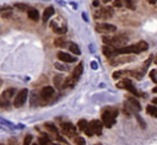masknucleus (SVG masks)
I'll use <instances>...</instances> for the list:
<instances>
[{"label": "nucleus", "mask_w": 157, "mask_h": 145, "mask_svg": "<svg viewBox=\"0 0 157 145\" xmlns=\"http://www.w3.org/2000/svg\"><path fill=\"white\" fill-rule=\"evenodd\" d=\"M148 49V44L145 41H140L136 44L132 45H126V47H121V48H114L113 50V57L117 55H124V54H140L145 50Z\"/></svg>", "instance_id": "obj_1"}, {"label": "nucleus", "mask_w": 157, "mask_h": 145, "mask_svg": "<svg viewBox=\"0 0 157 145\" xmlns=\"http://www.w3.org/2000/svg\"><path fill=\"white\" fill-rule=\"evenodd\" d=\"M102 41L108 45L120 47V45H124L128 42V38L123 34H115V36H103Z\"/></svg>", "instance_id": "obj_3"}, {"label": "nucleus", "mask_w": 157, "mask_h": 145, "mask_svg": "<svg viewBox=\"0 0 157 145\" xmlns=\"http://www.w3.org/2000/svg\"><path fill=\"white\" fill-rule=\"evenodd\" d=\"M71 6H72V7H74V9H77V4H75V2H74V1H72V2H71Z\"/></svg>", "instance_id": "obj_42"}, {"label": "nucleus", "mask_w": 157, "mask_h": 145, "mask_svg": "<svg viewBox=\"0 0 157 145\" xmlns=\"http://www.w3.org/2000/svg\"><path fill=\"white\" fill-rule=\"evenodd\" d=\"M38 93L37 92H31V106L33 107V106H37L38 104Z\"/></svg>", "instance_id": "obj_22"}, {"label": "nucleus", "mask_w": 157, "mask_h": 145, "mask_svg": "<svg viewBox=\"0 0 157 145\" xmlns=\"http://www.w3.org/2000/svg\"><path fill=\"white\" fill-rule=\"evenodd\" d=\"M135 116H136V118H137V120H139V123H140V125H141L142 128H145V127H146V124H145V122H144V119H142V118H141V117H140V116H139L137 113H136Z\"/></svg>", "instance_id": "obj_33"}, {"label": "nucleus", "mask_w": 157, "mask_h": 145, "mask_svg": "<svg viewBox=\"0 0 157 145\" xmlns=\"http://www.w3.org/2000/svg\"><path fill=\"white\" fill-rule=\"evenodd\" d=\"M113 6H115V7H121V6H123V2H121L120 0H115V1H113Z\"/></svg>", "instance_id": "obj_35"}, {"label": "nucleus", "mask_w": 157, "mask_h": 145, "mask_svg": "<svg viewBox=\"0 0 157 145\" xmlns=\"http://www.w3.org/2000/svg\"><path fill=\"white\" fill-rule=\"evenodd\" d=\"M50 27H52V29H53L55 33H59V34H64V33L66 32V27H58V25H56L54 21L50 22Z\"/></svg>", "instance_id": "obj_14"}, {"label": "nucleus", "mask_w": 157, "mask_h": 145, "mask_svg": "<svg viewBox=\"0 0 157 145\" xmlns=\"http://www.w3.org/2000/svg\"><path fill=\"white\" fill-rule=\"evenodd\" d=\"M126 74H129V71H128V70L115 71V72H113V79H119V77H121V76H124V75H126Z\"/></svg>", "instance_id": "obj_25"}, {"label": "nucleus", "mask_w": 157, "mask_h": 145, "mask_svg": "<svg viewBox=\"0 0 157 145\" xmlns=\"http://www.w3.org/2000/svg\"><path fill=\"white\" fill-rule=\"evenodd\" d=\"M114 14V10L112 6H105V7H102L99 11H96L94 12V18H109L112 17Z\"/></svg>", "instance_id": "obj_7"}, {"label": "nucleus", "mask_w": 157, "mask_h": 145, "mask_svg": "<svg viewBox=\"0 0 157 145\" xmlns=\"http://www.w3.org/2000/svg\"><path fill=\"white\" fill-rule=\"evenodd\" d=\"M27 16H28L32 21H38V20H39V12H38L36 9H33V7H29V9L27 10Z\"/></svg>", "instance_id": "obj_13"}, {"label": "nucleus", "mask_w": 157, "mask_h": 145, "mask_svg": "<svg viewBox=\"0 0 157 145\" xmlns=\"http://www.w3.org/2000/svg\"><path fill=\"white\" fill-rule=\"evenodd\" d=\"M54 66H55L56 69L61 70V71H64V70H67V68H66V66H64V65H61V64H59V63H55V64H54Z\"/></svg>", "instance_id": "obj_32"}, {"label": "nucleus", "mask_w": 157, "mask_h": 145, "mask_svg": "<svg viewBox=\"0 0 157 145\" xmlns=\"http://www.w3.org/2000/svg\"><path fill=\"white\" fill-rule=\"evenodd\" d=\"M13 6H15L16 9L21 10V11H27V10L29 9L28 5H26L25 2H16V4H13Z\"/></svg>", "instance_id": "obj_23"}, {"label": "nucleus", "mask_w": 157, "mask_h": 145, "mask_svg": "<svg viewBox=\"0 0 157 145\" xmlns=\"http://www.w3.org/2000/svg\"><path fill=\"white\" fill-rule=\"evenodd\" d=\"M125 6L130 10H135V4H134V0H125Z\"/></svg>", "instance_id": "obj_28"}, {"label": "nucleus", "mask_w": 157, "mask_h": 145, "mask_svg": "<svg viewBox=\"0 0 157 145\" xmlns=\"http://www.w3.org/2000/svg\"><path fill=\"white\" fill-rule=\"evenodd\" d=\"M152 92H153V93H157V86H156V87H153V88H152Z\"/></svg>", "instance_id": "obj_45"}, {"label": "nucleus", "mask_w": 157, "mask_h": 145, "mask_svg": "<svg viewBox=\"0 0 157 145\" xmlns=\"http://www.w3.org/2000/svg\"><path fill=\"white\" fill-rule=\"evenodd\" d=\"M44 127H45V129L47 130H49L50 133H53V134H55V135H58L59 133H58V130H56V127L53 124V123H45L44 124Z\"/></svg>", "instance_id": "obj_19"}, {"label": "nucleus", "mask_w": 157, "mask_h": 145, "mask_svg": "<svg viewBox=\"0 0 157 145\" xmlns=\"http://www.w3.org/2000/svg\"><path fill=\"white\" fill-rule=\"evenodd\" d=\"M53 15H54V7H53V6H48L47 9H44V12H43V17H42V20H43V23L48 22V21H49V18H50Z\"/></svg>", "instance_id": "obj_12"}, {"label": "nucleus", "mask_w": 157, "mask_h": 145, "mask_svg": "<svg viewBox=\"0 0 157 145\" xmlns=\"http://www.w3.org/2000/svg\"><path fill=\"white\" fill-rule=\"evenodd\" d=\"M31 140H32V135H27L26 138H25V140H23V144H31Z\"/></svg>", "instance_id": "obj_37"}, {"label": "nucleus", "mask_w": 157, "mask_h": 145, "mask_svg": "<svg viewBox=\"0 0 157 145\" xmlns=\"http://www.w3.org/2000/svg\"><path fill=\"white\" fill-rule=\"evenodd\" d=\"M69 50H70V52H72L75 55H80V54H81V50H80L78 45H77V44H75V43H71V44L69 45Z\"/></svg>", "instance_id": "obj_18"}, {"label": "nucleus", "mask_w": 157, "mask_h": 145, "mask_svg": "<svg viewBox=\"0 0 157 145\" xmlns=\"http://www.w3.org/2000/svg\"><path fill=\"white\" fill-rule=\"evenodd\" d=\"M108 1H110V0H103V2H108Z\"/></svg>", "instance_id": "obj_48"}, {"label": "nucleus", "mask_w": 157, "mask_h": 145, "mask_svg": "<svg viewBox=\"0 0 157 145\" xmlns=\"http://www.w3.org/2000/svg\"><path fill=\"white\" fill-rule=\"evenodd\" d=\"M83 131H85V133H86V135H88V136H92V135L94 134V133H93V130H92V128L90 127V124L86 127V129H85Z\"/></svg>", "instance_id": "obj_31"}, {"label": "nucleus", "mask_w": 157, "mask_h": 145, "mask_svg": "<svg viewBox=\"0 0 157 145\" xmlns=\"http://www.w3.org/2000/svg\"><path fill=\"white\" fill-rule=\"evenodd\" d=\"M146 109H147V113H148L151 117H153V118H157V107H156V106L148 104V106L146 107Z\"/></svg>", "instance_id": "obj_17"}, {"label": "nucleus", "mask_w": 157, "mask_h": 145, "mask_svg": "<svg viewBox=\"0 0 157 145\" xmlns=\"http://www.w3.org/2000/svg\"><path fill=\"white\" fill-rule=\"evenodd\" d=\"M40 97H42V100H44V101H48V100H50L53 96H54V88L53 87H50V86H45V87H43L42 90H40Z\"/></svg>", "instance_id": "obj_10"}, {"label": "nucleus", "mask_w": 157, "mask_h": 145, "mask_svg": "<svg viewBox=\"0 0 157 145\" xmlns=\"http://www.w3.org/2000/svg\"><path fill=\"white\" fill-rule=\"evenodd\" d=\"M155 64H156V65H157V57H156V58H155Z\"/></svg>", "instance_id": "obj_47"}, {"label": "nucleus", "mask_w": 157, "mask_h": 145, "mask_svg": "<svg viewBox=\"0 0 157 145\" xmlns=\"http://www.w3.org/2000/svg\"><path fill=\"white\" fill-rule=\"evenodd\" d=\"M88 125V123H87V120L86 119H80L78 120V123H77V128L81 130V131H83L85 129H86V127Z\"/></svg>", "instance_id": "obj_24"}, {"label": "nucleus", "mask_w": 157, "mask_h": 145, "mask_svg": "<svg viewBox=\"0 0 157 145\" xmlns=\"http://www.w3.org/2000/svg\"><path fill=\"white\" fill-rule=\"evenodd\" d=\"M82 18L85 20V22H88V17H87V15H86V12H82Z\"/></svg>", "instance_id": "obj_39"}, {"label": "nucleus", "mask_w": 157, "mask_h": 145, "mask_svg": "<svg viewBox=\"0 0 157 145\" xmlns=\"http://www.w3.org/2000/svg\"><path fill=\"white\" fill-rule=\"evenodd\" d=\"M150 76H151V79H152V81L157 84V77H156V76H157V69H152L151 72H150Z\"/></svg>", "instance_id": "obj_30"}, {"label": "nucleus", "mask_w": 157, "mask_h": 145, "mask_svg": "<svg viewBox=\"0 0 157 145\" xmlns=\"http://www.w3.org/2000/svg\"><path fill=\"white\" fill-rule=\"evenodd\" d=\"M0 123H1L2 125H6L7 128H11V129H16V125H15V124L10 123L9 120H6V119H4V118H1V117H0Z\"/></svg>", "instance_id": "obj_26"}, {"label": "nucleus", "mask_w": 157, "mask_h": 145, "mask_svg": "<svg viewBox=\"0 0 157 145\" xmlns=\"http://www.w3.org/2000/svg\"><path fill=\"white\" fill-rule=\"evenodd\" d=\"M11 15H12V12H11L10 10H7L6 12H5V11H2V15H1V16H2L4 18H5V17H10Z\"/></svg>", "instance_id": "obj_38"}, {"label": "nucleus", "mask_w": 157, "mask_h": 145, "mask_svg": "<svg viewBox=\"0 0 157 145\" xmlns=\"http://www.w3.org/2000/svg\"><path fill=\"white\" fill-rule=\"evenodd\" d=\"M10 106V100L9 98H6V97H4L2 95L0 96V107H2V108H7Z\"/></svg>", "instance_id": "obj_20"}, {"label": "nucleus", "mask_w": 157, "mask_h": 145, "mask_svg": "<svg viewBox=\"0 0 157 145\" xmlns=\"http://www.w3.org/2000/svg\"><path fill=\"white\" fill-rule=\"evenodd\" d=\"M58 59L60 61H65V63H74V61H77V58L74 57V55H70L69 53H64V52H59L58 53Z\"/></svg>", "instance_id": "obj_11"}, {"label": "nucleus", "mask_w": 157, "mask_h": 145, "mask_svg": "<svg viewBox=\"0 0 157 145\" xmlns=\"http://www.w3.org/2000/svg\"><path fill=\"white\" fill-rule=\"evenodd\" d=\"M38 140H39V141H38L39 144H52L50 139H49L48 136H45V135H44V136H42V138H39Z\"/></svg>", "instance_id": "obj_29"}, {"label": "nucleus", "mask_w": 157, "mask_h": 145, "mask_svg": "<svg viewBox=\"0 0 157 145\" xmlns=\"http://www.w3.org/2000/svg\"><path fill=\"white\" fill-rule=\"evenodd\" d=\"M56 2H59L60 5H65V1L64 0H56Z\"/></svg>", "instance_id": "obj_41"}, {"label": "nucleus", "mask_w": 157, "mask_h": 145, "mask_svg": "<svg viewBox=\"0 0 157 145\" xmlns=\"http://www.w3.org/2000/svg\"><path fill=\"white\" fill-rule=\"evenodd\" d=\"M91 69H93V70H97L98 69V64H97L96 60H92L91 61Z\"/></svg>", "instance_id": "obj_36"}, {"label": "nucleus", "mask_w": 157, "mask_h": 145, "mask_svg": "<svg viewBox=\"0 0 157 145\" xmlns=\"http://www.w3.org/2000/svg\"><path fill=\"white\" fill-rule=\"evenodd\" d=\"M88 124H90V127L92 128V130H93V133H94L96 135H102V128H103L102 120L93 119V120H91Z\"/></svg>", "instance_id": "obj_9"}, {"label": "nucleus", "mask_w": 157, "mask_h": 145, "mask_svg": "<svg viewBox=\"0 0 157 145\" xmlns=\"http://www.w3.org/2000/svg\"><path fill=\"white\" fill-rule=\"evenodd\" d=\"M117 87H118V88H125V90H128L130 93H132V95H135V96H141V93L137 92V90L135 88V86L132 85V81H131L130 79H121V80L117 84Z\"/></svg>", "instance_id": "obj_4"}, {"label": "nucleus", "mask_w": 157, "mask_h": 145, "mask_svg": "<svg viewBox=\"0 0 157 145\" xmlns=\"http://www.w3.org/2000/svg\"><path fill=\"white\" fill-rule=\"evenodd\" d=\"M54 85H55L58 88H63V85H64V76H63V75H55V76H54Z\"/></svg>", "instance_id": "obj_16"}, {"label": "nucleus", "mask_w": 157, "mask_h": 145, "mask_svg": "<svg viewBox=\"0 0 157 145\" xmlns=\"http://www.w3.org/2000/svg\"><path fill=\"white\" fill-rule=\"evenodd\" d=\"M118 116V111L115 108H104L102 111V123L105 128H112L115 123V118Z\"/></svg>", "instance_id": "obj_2"}, {"label": "nucleus", "mask_w": 157, "mask_h": 145, "mask_svg": "<svg viewBox=\"0 0 157 145\" xmlns=\"http://www.w3.org/2000/svg\"><path fill=\"white\" fill-rule=\"evenodd\" d=\"M92 5H93L94 7H97V6H99V1H98V0H93V2H92Z\"/></svg>", "instance_id": "obj_40"}, {"label": "nucleus", "mask_w": 157, "mask_h": 145, "mask_svg": "<svg viewBox=\"0 0 157 145\" xmlns=\"http://www.w3.org/2000/svg\"><path fill=\"white\" fill-rule=\"evenodd\" d=\"M90 50H91V53H93V52H94V48H93V45H92V44H90Z\"/></svg>", "instance_id": "obj_43"}, {"label": "nucleus", "mask_w": 157, "mask_h": 145, "mask_svg": "<svg viewBox=\"0 0 157 145\" xmlns=\"http://www.w3.org/2000/svg\"><path fill=\"white\" fill-rule=\"evenodd\" d=\"M152 103H153V104H157V98H153V100H152Z\"/></svg>", "instance_id": "obj_46"}, {"label": "nucleus", "mask_w": 157, "mask_h": 145, "mask_svg": "<svg viewBox=\"0 0 157 145\" xmlns=\"http://www.w3.org/2000/svg\"><path fill=\"white\" fill-rule=\"evenodd\" d=\"M74 143H75V144H78V145H83V144H86V141H85L82 138H76Z\"/></svg>", "instance_id": "obj_34"}, {"label": "nucleus", "mask_w": 157, "mask_h": 145, "mask_svg": "<svg viewBox=\"0 0 157 145\" xmlns=\"http://www.w3.org/2000/svg\"><path fill=\"white\" fill-rule=\"evenodd\" d=\"M148 2H150L151 5H153V4H156V2H157V0H148Z\"/></svg>", "instance_id": "obj_44"}, {"label": "nucleus", "mask_w": 157, "mask_h": 145, "mask_svg": "<svg viewBox=\"0 0 157 145\" xmlns=\"http://www.w3.org/2000/svg\"><path fill=\"white\" fill-rule=\"evenodd\" d=\"M96 31L99 32V33H112V32H115L117 31V26L114 25H110V23H107V22H101V23H97L96 25Z\"/></svg>", "instance_id": "obj_8"}, {"label": "nucleus", "mask_w": 157, "mask_h": 145, "mask_svg": "<svg viewBox=\"0 0 157 145\" xmlns=\"http://www.w3.org/2000/svg\"><path fill=\"white\" fill-rule=\"evenodd\" d=\"M27 96H28V90H27V88L20 90V91L17 92V95L15 96V98H13V106H15L16 108L22 107V106L25 104L26 100H27Z\"/></svg>", "instance_id": "obj_5"}, {"label": "nucleus", "mask_w": 157, "mask_h": 145, "mask_svg": "<svg viewBox=\"0 0 157 145\" xmlns=\"http://www.w3.org/2000/svg\"><path fill=\"white\" fill-rule=\"evenodd\" d=\"M15 91H16L15 88H7V90H6V91H4L1 95H2L4 97H6V98H9V100H10V98L15 95Z\"/></svg>", "instance_id": "obj_21"}, {"label": "nucleus", "mask_w": 157, "mask_h": 145, "mask_svg": "<svg viewBox=\"0 0 157 145\" xmlns=\"http://www.w3.org/2000/svg\"><path fill=\"white\" fill-rule=\"evenodd\" d=\"M113 50H114V48H113L112 45H108V44H105V45L102 48V52H103V54H104L107 58L113 57Z\"/></svg>", "instance_id": "obj_15"}, {"label": "nucleus", "mask_w": 157, "mask_h": 145, "mask_svg": "<svg viewBox=\"0 0 157 145\" xmlns=\"http://www.w3.org/2000/svg\"><path fill=\"white\" fill-rule=\"evenodd\" d=\"M60 128H61V133H63L64 135L69 136V138L75 136V135L77 134V131H78V130L76 129V127H75L74 124H71V123H61Z\"/></svg>", "instance_id": "obj_6"}, {"label": "nucleus", "mask_w": 157, "mask_h": 145, "mask_svg": "<svg viewBox=\"0 0 157 145\" xmlns=\"http://www.w3.org/2000/svg\"><path fill=\"white\" fill-rule=\"evenodd\" d=\"M65 41L63 39V38H58V39H55L54 41V45H56V47H65Z\"/></svg>", "instance_id": "obj_27"}]
</instances>
